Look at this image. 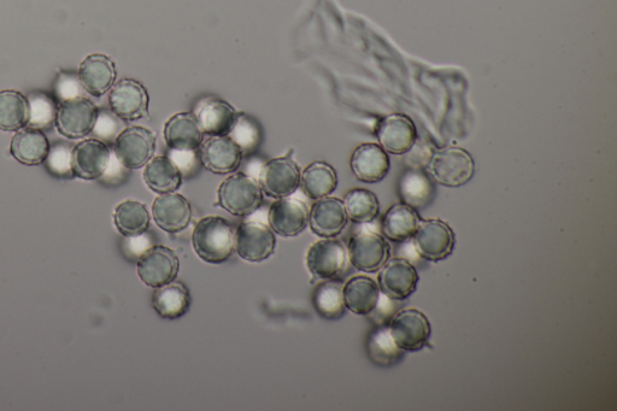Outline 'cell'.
<instances>
[{
  "label": "cell",
  "mask_w": 617,
  "mask_h": 411,
  "mask_svg": "<svg viewBox=\"0 0 617 411\" xmlns=\"http://www.w3.org/2000/svg\"><path fill=\"white\" fill-rule=\"evenodd\" d=\"M192 246L196 255L205 263L227 262L235 251V230L232 223L221 216L203 217L192 232Z\"/></svg>",
  "instance_id": "obj_1"
},
{
  "label": "cell",
  "mask_w": 617,
  "mask_h": 411,
  "mask_svg": "<svg viewBox=\"0 0 617 411\" xmlns=\"http://www.w3.org/2000/svg\"><path fill=\"white\" fill-rule=\"evenodd\" d=\"M420 217L409 205H393L384 216L381 228L386 239L395 243L408 242L420 226Z\"/></svg>",
  "instance_id": "obj_30"
},
{
  "label": "cell",
  "mask_w": 617,
  "mask_h": 411,
  "mask_svg": "<svg viewBox=\"0 0 617 411\" xmlns=\"http://www.w3.org/2000/svg\"><path fill=\"white\" fill-rule=\"evenodd\" d=\"M86 90L81 84L79 75L61 72L56 82V96L60 103L86 97Z\"/></svg>",
  "instance_id": "obj_39"
},
{
  "label": "cell",
  "mask_w": 617,
  "mask_h": 411,
  "mask_svg": "<svg viewBox=\"0 0 617 411\" xmlns=\"http://www.w3.org/2000/svg\"><path fill=\"white\" fill-rule=\"evenodd\" d=\"M367 351L370 360L376 366L390 367L397 363L403 356V350L399 349L392 339L389 327H379L370 334L367 342Z\"/></svg>",
  "instance_id": "obj_36"
},
{
  "label": "cell",
  "mask_w": 617,
  "mask_h": 411,
  "mask_svg": "<svg viewBox=\"0 0 617 411\" xmlns=\"http://www.w3.org/2000/svg\"><path fill=\"white\" fill-rule=\"evenodd\" d=\"M268 223L278 236L297 237L309 225L307 204L291 197L275 199L268 211Z\"/></svg>",
  "instance_id": "obj_15"
},
{
  "label": "cell",
  "mask_w": 617,
  "mask_h": 411,
  "mask_svg": "<svg viewBox=\"0 0 617 411\" xmlns=\"http://www.w3.org/2000/svg\"><path fill=\"white\" fill-rule=\"evenodd\" d=\"M114 222L122 236L137 238L149 231L151 216L144 203L128 199L115 208Z\"/></svg>",
  "instance_id": "obj_32"
},
{
  "label": "cell",
  "mask_w": 617,
  "mask_h": 411,
  "mask_svg": "<svg viewBox=\"0 0 617 411\" xmlns=\"http://www.w3.org/2000/svg\"><path fill=\"white\" fill-rule=\"evenodd\" d=\"M28 123V101L20 92H0V129L13 132L25 128Z\"/></svg>",
  "instance_id": "obj_34"
},
{
  "label": "cell",
  "mask_w": 617,
  "mask_h": 411,
  "mask_svg": "<svg viewBox=\"0 0 617 411\" xmlns=\"http://www.w3.org/2000/svg\"><path fill=\"white\" fill-rule=\"evenodd\" d=\"M197 151L203 167L216 175L237 172L243 161L242 146L229 135L204 138Z\"/></svg>",
  "instance_id": "obj_6"
},
{
  "label": "cell",
  "mask_w": 617,
  "mask_h": 411,
  "mask_svg": "<svg viewBox=\"0 0 617 411\" xmlns=\"http://www.w3.org/2000/svg\"><path fill=\"white\" fill-rule=\"evenodd\" d=\"M156 134L143 126L123 129L115 140V156L126 169H140L148 164L156 152Z\"/></svg>",
  "instance_id": "obj_4"
},
{
  "label": "cell",
  "mask_w": 617,
  "mask_h": 411,
  "mask_svg": "<svg viewBox=\"0 0 617 411\" xmlns=\"http://www.w3.org/2000/svg\"><path fill=\"white\" fill-rule=\"evenodd\" d=\"M111 161L109 146L99 139H87L73 149V172L84 180H96L107 173Z\"/></svg>",
  "instance_id": "obj_19"
},
{
  "label": "cell",
  "mask_w": 617,
  "mask_h": 411,
  "mask_svg": "<svg viewBox=\"0 0 617 411\" xmlns=\"http://www.w3.org/2000/svg\"><path fill=\"white\" fill-rule=\"evenodd\" d=\"M338 175L336 169L326 162H313L301 175V187L305 196L313 201L331 196L337 190Z\"/></svg>",
  "instance_id": "obj_31"
},
{
  "label": "cell",
  "mask_w": 617,
  "mask_h": 411,
  "mask_svg": "<svg viewBox=\"0 0 617 411\" xmlns=\"http://www.w3.org/2000/svg\"><path fill=\"white\" fill-rule=\"evenodd\" d=\"M50 148L49 139L43 131L27 127L15 134L10 150L15 160L27 166H35L45 161Z\"/></svg>",
  "instance_id": "obj_29"
},
{
  "label": "cell",
  "mask_w": 617,
  "mask_h": 411,
  "mask_svg": "<svg viewBox=\"0 0 617 411\" xmlns=\"http://www.w3.org/2000/svg\"><path fill=\"white\" fill-rule=\"evenodd\" d=\"M413 238L417 255L430 262L445 260L455 248L454 232L440 220L421 222Z\"/></svg>",
  "instance_id": "obj_13"
},
{
  "label": "cell",
  "mask_w": 617,
  "mask_h": 411,
  "mask_svg": "<svg viewBox=\"0 0 617 411\" xmlns=\"http://www.w3.org/2000/svg\"><path fill=\"white\" fill-rule=\"evenodd\" d=\"M109 104L117 119L127 122L138 121L148 116L150 97L141 82L121 79L111 87Z\"/></svg>",
  "instance_id": "obj_8"
},
{
  "label": "cell",
  "mask_w": 617,
  "mask_h": 411,
  "mask_svg": "<svg viewBox=\"0 0 617 411\" xmlns=\"http://www.w3.org/2000/svg\"><path fill=\"white\" fill-rule=\"evenodd\" d=\"M344 202L337 197L317 199L309 210V226L315 236L322 239L336 238L348 226Z\"/></svg>",
  "instance_id": "obj_17"
},
{
  "label": "cell",
  "mask_w": 617,
  "mask_h": 411,
  "mask_svg": "<svg viewBox=\"0 0 617 411\" xmlns=\"http://www.w3.org/2000/svg\"><path fill=\"white\" fill-rule=\"evenodd\" d=\"M98 111L86 97L60 103L55 122L58 132L70 139L86 137L96 125Z\"/></svg>",
  "instance_id": "obj_14"
},
{
  "label": "cell",
  "mask_w": 617,
  "mask_h": 411,
  "mask_svg": "<svg viewBox=\"0 0 617 411\" xmlns=\"http://www.w3.org/2000/svg\"><path fill=\"white\" fill-rule=\"evenodd\" d=\"M349 261L357 270L374 273L390 258V245L383 236L372 231L357 232L350 238Z\"/></svg>",
  "instance_id": "obj_12"
},
{
  "label": "cell",
  "mask_w": 617,
  "mask_h": 411,
  "mask_svg": "<svg viewBox=\"0 0 617 411\" xmlns=\"http://www.w3.org/2000/svg\"><path fill=\"white\" fill-rule=\"evenodd\" d=\"M115 126L114 117L104 113V111H98L96 125H94L92 132L97 134L98 137L107 139L110 134L115 132Z\"/></svg>",
  "instance_id": "obj_41"
},
{
  "label": "cell",
  "mask_w": 617,
  "mask_h": 411,
  "mask_svg": "<svg viewBox=\"0 0 617 411\" xmlns=\"http://www.w3.org/2000/svg\"><path fill=\"white\" fill-rule=\"evenodd\" d=\"M398 193L403 204L415 210L428 207L436 196V186L423 169H410L398 182Z\"/></svg>",
  "instance_id": "obj_26"
},
{
  "label": "cell",
  "mask_w": 617,
  "mask_h": 411,
  "mask_svg": "<svg viewBox=\"0 0 617 411\" xmlns=\"http://www.w3.org/2000/svg\"><path fill=\"white\" fill-rule=\"evenodd\" d=\"M344 303L346 309L356 315L374 313L380 301L379 285L373 279L358 275L346 281L343 286Z\"/></svg>",
  "instance_id": "obj_28"
},
{
  "label": "cell",
  "mask_w": 617,
  "mask_h": 411,
  "mask_svg": "<svg viewBox=\"0 0 617 411\" xmlns=\"http://www.w3.org/2000/svg\"><path fill=\"white\" fill-rule=\"evenodd\" d=\"M379 289L393 301H404L416 291L419 274L405 258H393L380 269Z\"/></svg>",
  "instance_id": "obj_16"
},
{
  "label": "cell",
  "mask_w": 617,
  "mask_h": 411,
  "mask_svg": "<svg viewBox=\"0 0 617 411\" xmlns=\"http://www.w3.org/2000/svg\"><path fill=\"white\" fill-rule=\"evenodd\" d=\"M116 76L115 62L101 54L86 57L79 69L81 84L93 97H102L110 91Z\"/></svg>",
  "instance_id": "obj_24"
},
{
  "label": "cell",
  "mask_w": 617,
  "mask_h": 411,
  "mask_svg": "<svg viewBox=\"0 0 617 411\" xmlns=\"http://www.w3.org/2000/svg\"><path fill=\"white\" fill-rule=\"evenodd\" d=\"M307 267L313 277L320 280H337L348 270V249L342 240L336 238L321 239L310 246Z\"/></svg>",
  "instance_id": "obj_3"
},
{
  "label": "cell",
  "mask_w": 617,
  "mask_h": 411,
  "mask_svg": "<svg viewBox=\"0 0 617 411\" xmlns=\"http://www.w3.org/2000/svg\"><path fill=\"white\" fill-rule=\"evenodd\" d=\"M158 228L168 234L184 232L192 220L190 201L179 193L158 196L151 208Z\"/></svg>",
  "instance_id": "obj_18"
},
{
  "label": "cell",
  "mask_w": 617,
  "mask_h": 411,
  "mask_svg": "<svg viewBox=\"0 0 617 411\" xmlns=\"http://www.w3.org/2000/svg\"><path fill=\"white\" fill-rule=\"evenodd\" d=\"M350 167L357 180L366 184H376L389 174L390 158L380 145L366 143L352 152Z\"/></svg>",
  "instance_id": "obj_21"
},
{
  "label": "cell",
  "mask_w": 617,
  "mask_h": 411,
  "mask_svg": "<svg viewBox=\"0 0 617 411\" xmlns=\"http://www.w3.org/2000/svg\"><path fill=\"white\" fill-rule=\"evenodd\" d=\"M47 170L57 178H73V149L66 143L51 146L45 158Z\"/></svg>",
  "instance_id": "obj_38"
},
{
  "label": "cell",
  "mask_w": 617,
  "mask_h": 411,
  "mask_svg": "<svg viewBox=\"0 0 617 411\" xmlns=\"http://www.w3.org/2000/svg\"><path fill=\"white\" fill-rule=\"evenodd\" d=\"M152 307L164 320H178L191 308V293L184 283L178 280L155 289Z\"/></svg>",
  "instance_id": "obj_25"
},
{
  "label": "cell",
  "mask_w": 617,
  "mask_h": 411,
  "mask_svg": "<svg viewBox=\"0 0 617 411\" xmlns=\"http://www.w3.org/2000/svg\"><path fill=\"white\" fill-rule=\"evenodd\" d=\"M381 148L392 155H404L417 140L414 122L405 115H391L381 120L376 128Z\"/></svg>",
  "instance_id": "obj_20"
},
{
  "label": "cell",
  "mask_w": 617,
  "mask_h": 411,
  "mask_svg": "<svg viewBox=\"0 0 617 411\" xmlns=\"http://www.w3.org/2000/svg\"><path fill=\"white\" fill-rule=\"evenodd\" d=\"M201 126L204 135H229L237 127V111L221 98H208L199 103L196 113H193Z\"/></svg>",
  "instance_id": "obj_23"
},
{
  "label": "cell",
  "mask_w": 617,
  "mask_h": 411,
  "mask_svg": "<svg viewBox=\"0 0 617 411\" xmlns=\"http://www.w3.org/2000/svg\"><path fill=\"white\" fill-rule=\"evenodd\" d=\"M389 331L399 349L420 351L428 344L432 328L427 316L416 309L399 311L390 321Z\"/></svg>",
  "instance_id": "obj_7"
},
{
  "label": "cell",
  "mask_w": 617,
  "mask_h": 411,
  "mask_svg": "<svg viewBox=\"0 0 617 411\" xmlns=\"http://www.w3.org/2000/svg\"><path fill=\"white\" fill-rule=\"evenodd\" d=\"M432 179L446 187H461L472 180L475 166L466 150L448 148L434 152L430 163Z\"/></svg>",
  "instance_id": "obj_9"
},
{
  "label": "cell",
  "mask_w": 617,
  "mask_h": 411,
  "mask_svg": "<svg viewBox=\"0 0 617 411\" xmlns=\"http://www.w3.org/2000/svg\"><path fill=\"white\" fill-rule=\"evenodd\" d=\"M404 155V162L407 163L410 169H425L430 166L434 150L432 145L425 142V140H416L413 148Z\"/></svg>",
  "instance_id": "obj_40"
},
{
  "label": "cell",
  "mask_w": 617,
  "mask_h": 411,
  "mask_svg": "<svg viewBox=\"0 0 617 411\" xmlns=\"http://www.w3.org/2000/svg\"><path fill=\"white\" fill-rule=\"evenodd\" d=\"M301 167L290 156L273 158L262 168L260 186L263 195L280 199L291 197L301 186Z\"/></svg>",
  "instance_id": "obj_10"
},
{
  "label": "cell",
  "mask_w": 617,
  "mask_h": 411,
  "mask_svg": "<svg viewBox=\"0 0 617 411\" xmlns=\"http://www.w3.org/2000/svg\"><path fill=\"white\" fill-rule=\"evenodd\" d=\"M28 101V127L50 128L56 122L58 105L54 98L44 92H32Z\"/></svg>",
  "instance_id": "obj_37"
},
{
  "label": "cell",
  "mask_w": 617,
  "mask_h": 411,
  "mask_svg": "<svg viewBox=\"0 0 617 411\" xmlns=\"http://www.w3.org/2000/svg\"><path fill=\"white\" fill-rule=\"evenodd\" d=\"M313 304L322 319L339 320L345 314L343 285L336 280H325L315 287Z\"/></svg>",
  "instance_id": "obj_33"
},
{
  "label": "cell",
  "mask_w": 617,
  "mask_h": 411,
  "mask_svg": "<svg viewBox=\"0 0 617 411\" xmlns=\"http://www.w3.org/2000/svg\"><path fill=\"white\" fill-rule=\"evenodd\" d=\"M343 202L349 220L360 223V225L373 222L379 215V201L372 191L366 189L351 190L346 193Z\"/></svg>",
  "instance_id": "obj_35"
},
{
  "label": "cell",
  "mask_w": 617,
  "mask_h": 411,
  "mask_svg": "<svg viewBox=\"0 0 617 411\" xmlns=\"http://www.w3.org/2000/svg\"><path fill=\"white\" fill-rule=\"evenodd\" d=\"M143 178L146 186L158 196L174 193L182 185V173L178 164L167 156L152 157L145 166Z\"/></svg>",
  "instance_id": "obj_27"
},
{
  "label": "cell",
  "mask_w": 617,
  "mask_h": 411,
  "mask_svg": "<svg viewBox=\"0 0 617 411\" xmlns=\"http://www.w3.org/2000/svg\"><path fill=\"white\" fill-rule=\"evenodd\" d=\"M138 277L151 289H158L178 278L179 256L173 249L155 245L140 255L137 263Z\"/></svg>",
  "instance_id": "obj_5"
},
{
  "label": "cell",
  "mask_w": 617,
  "mask_h": 411,
  "mask_svg": "<svg viewBox=\"0 0 617 411\" xmlns=\"http://www.w3.org/2000/svg\"><path fill=\"white\" fill-rule=\"evenodd\" d=\"M275 248V233L262 222H243L235 231V251L246 262L266 261L273 256Z\"/></svg>",
  "instance_id": "obj_11"
},
{
  "label": "cell",
  "mask_w": 617,
  "mask_h": 411,
  "mask_svg": "<svg viewBox=\"0 0 617 411\" xmlns=\"http://www.w3.org/2000/svg\"><path fill=\"white\" fill-rule=\"evenodd\" d=\"M163 137L170 150L195 152L203 142L204 133L195 114L178 113L164 123Z\"/></svg>",
  "instance_id": "obj_22"
},
{
  "label": "cell",
  "mask_w": 617,
  "mask_h": 411,
  "mask_svg": "<svg viewBox=\"0 0 617 411\" xmlns=\"http://www.w3.org/2000/svg\"><path fill=\"white\" fill-rule=\"evenodd\" d=\"M260 182L244 173H232L217 190V205L227 213L244 217L254 214L263 203Z\"/></svg>",
  "instance_id": "obj_2"
}]
</instances>
